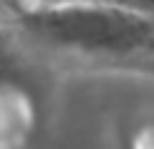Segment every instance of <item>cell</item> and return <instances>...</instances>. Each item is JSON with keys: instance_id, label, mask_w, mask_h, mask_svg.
<instances>
[{"instance_id": "1", "label": "cell", "mask_w": 154, "mask_h": 149, "mask_svg": "<svg viewBox=\"0 0 154 149\" xmlns=\"http://www.w3.org/2000/svg\"><path fill=\"white\" fill-rule=\"evenodd\" d=\"M20 23L41 41L83 51H137L154 46V18L94 0L33 5L20 10Z\"/></svg>"}, {"instance_id": "2", "label": "cell", "mask_w": 154, "mask_h": 149, "mask_svg": "<svg viewBox=\"0 0 154 149\" xmlns=\"http://www.w3.org/2000/svg\"><path fill=\"white\" fill-rule=\"evenodd\" d=\"M94 3L114 5V8H121V10H129V13H139V15L154 18V0H94Z\"/></svg>"}]
</instances>
